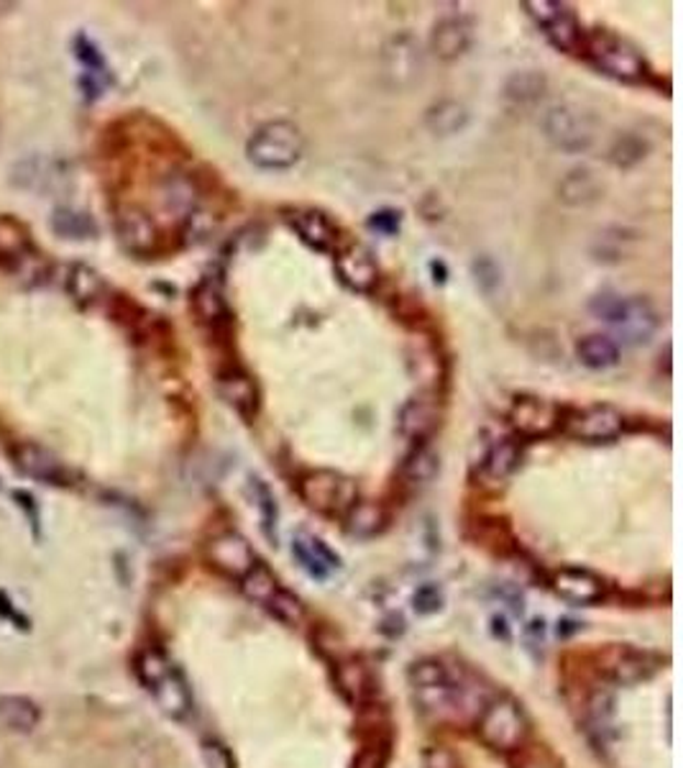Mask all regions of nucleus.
Returning a JSON list of instances; mask_svg holds the SVG:
<instances>
[{
    "label": "nucleus",
    "instance_id": "obj_1",
    "mask_svg": "<svg viewBox=\"0 0 683 768\" xmlns=\"http://www.w3.org/2000/svg\"><path fill=\"white\" fill-rule=\"evenodd\" d=\"M581 54L604 75L623 82H642L650 77V67L642 54L627 38L612 34L607 29H596L584 34Z\"/></svg>",
    "mask_w": 683,
    "mask_h": 768
},
{
    "label": "nucleus",
    "instance_id": "obj_2",
    "mask_svg": "<svg viewBox=\"0 0 683 768\" xmlns=\"http://www.w3.org/2000/svg\"><path fill=\"white\" fill-rule=\"evenodd\" d=\"M479 738L486 743L489 748L500 750V754H512L525 746L527 733H530V723L523 704L512 697H496V700L486 702L481 710V717L477 723Z\"/></svg>",
    "mask_w": 683,
    "mask_h": 768
},
{
    "label": "nucleus",
    "instance_id": "obj_3",
    "mask_svg": "<svg viewBox=\"0 0 683 768\" xmlns=\"http://www.w3.org/2000/svg\"><path fill=\"white\" fill-rule=\"evenodd\" d=\"M592 310L604 318L627 344L642 346L656 336L658 313L646 298H615V294H600L592 302Z\"/></svg>",
    "mask_w": 683,
    "mask_h": 768
},
{
    "label": "nucleus",
    "instance_id": "obj_4",
    "mask_svg": "<svg viewBox=\"0 0 683 768\" xmlns=\"http://www.w3.org/2000/svg\"><path fill=\"white\" fill-rule=\"evenodd\" d=\"M305 152V138L290 121H269L248 138L246 154L261 169H290Z\"/></svg>",
    "mask_w": 683,
    "mask_h": 768
},
{
    "label": "nucleus",
    "instance_id": "obj_5",
    "mask_svg": "<svg viewBox=\"0 0 683 768\" xmlns=\"http://www.w3.org/2000/svg\"><path fill=\"white\" fill-rule=\"evenodd\" d=\"M300 498L323 515H348L356 505V485L338 471H307L300 479Z\"/></svg>",
    "mask_w": 683,
    "mask_h": 768
},
{
    "label": "nucleus",
    "instance_id": "obj_6",
    "mask_svg": "<svg viewBox=\"0 0 683 768\" xmlns=\"http://www.w3.org/2000/svg\"><path fill=\"white\" fill-rule=\"evenodd\" d=\"M527 15L546 31L548 42L566 54H581L584 49V29L571 11V5L553 0H527L523 3Z\"/></svg>",
    "mask_w": 683,
    "mask_h": 768
},
{
    "label": "nucleus",
    "instance_id": "obj_7",
    "mask_svg": "<svg viewBox=\"0 0 683 768\" xmlns=\"http://www.w3.org/2000/svg\"><path fill=\"white\" fill-rule=\"evenodd\" d=\"M546 134L558 149L563 152H584L594 142V121L592 115L579 111L573 105L550 108L546 115Z\"/></svg>",
    "mask_w": 683,
    "mask_h": 768
},
{
    "label": "nucleus",
    "instance_id": "obj_8",
    "mask_svg": "<svg viewBox=\"0 0 683 768\" xmlns=\"http://www.w3.org/2000/svg\"><path fill=\"white\" fill-rule=\"evenodd\" d=\"M215 382H219L221 398L226 400V405L233 408V413L238 418H244L246 423H251L254 418L259 415V405H261L259 385H256V379L248 375L236 359L219 367V379H215Z\"/></svg>",
    "mask_w": 683,
    "mask_h": 768
},
{
    "label": "nucleus",
    "instance_id": "obj_9",
    "mask_svg": "<svg viewBox=\"0 0 683 768\" xmlns=\"http://www.w3.org/2000/svg\"><path fill=\"white\" fill-rule=\"evenodd\" d=\"M566 431H569V436L586 441V444H609L625 431V418L612 405H592L573 413L566 421Z\"/></svg>",
    "mask_w": 683,
    "mask_h": 768
},
{
    "label": "nucleus",
    "instance_id": "obj_10",
    "mask_svg": "<svg viewBox=\"0 0 683 768\" xmlns=\"http://www.w3.org/2000/svg\"><path fill=\"white\" fill-rule=\"evenodd\" d=\"M510 425L519 438H546L561 425V408L542 398H517L510 410Z\"/></svg>",
    "mask_w": 683,
    "mask_h": 768
},
{
    "label": "nucleus",
    "instance_id": "obj_11",
    "mask_svg": "<svg viewBox=\"0 0 683 768\" xmlns=\"http://www.w3.org/2000/svg\"><path fill=\"white\" fill-rule=\"evenodd\" d=\"M205 554L213 569L226 574L228 579H244L256 564V556L251 546H248V541L233 531L215 535V538L208 543Z\"/></svg>",
    "mask_w": 683,
    "mask_h": 768
},
{
    "label": "nucleus",
    "instance_id": "obj_12",
    "mask_svg": "<svg viewBox=\"0 0 683 768\" xmlns=\"http://www.w3.org/2000/svg\"><path fill=\"white\" fill-rule=\"evenodd\" d=\"M338 279L354 292H371L379 282V267L374 256L361 244H351L336 252Z\"/></svg>",
    "mask_w": 683,
    "mask_h": 768
},
{
    "label": "nucleus",
    "instance_id": "obj_13",
    "mask_svg": "<svg viewBox=\"0 0 683 768\" xmlns=\"http://www.w3.org/2000/svg\"><path fill=\"white\" fill-rule=\"evenodd\" d=\"M157 702V708L165 712L169 720H184L192 712V694L188 681L175 666H169L167 671H161L157 679L146 687Z\"/></svg>",
    "mask_w": 683,
    "mask_h": 768
},
{
    "label": "nucleus",
    "instance_id": "obj_14",
    "mask_svg": "<svg viewBox=\"0 0 683 768\" xmlns=\"http://www.w3.org/2000/svg\"><path fill=\"white\" fill-rule=\"evenodd\" d=\"M192 305H195V315L200 323L211 331L215 341H228L231 338V308L223 292L213 282H200L192 292Z\"/></svg>",
    "mask_w": 683,
    "mask_h": 768
},
{
    "label": "nucleus",
    "instance_id": "obj_15",
    "mask_svg": "<svg viewBox=\"0 0 683 768\" xmlns=\"http://www.w3.org/2000/svg\"><path fill=\"white\" fill-rule=\"evenodd\" d=\"M287 221L294 229L302 242H305L310 249L328 254L336 252L338 246V229L333 226L331 219L315 208H298V211L287 213Z\"/></svg>",
    "mask_w": 683,
    "mask_h": 768
},
{
    "label": "nucleus",
    "instance_id": "obj_16",
    "mask_svg": "<svg viewBox=\"0 0 683 768\" xmlns=\"http://www.w3.org/2000/svg\"><path fill=\"white\" fill-rule=\"evenodd\" d=\"M553 589L566 600L579 604H594L607 594L604 579L589 569H561L553 577Z\"/></svg>",
    "mask_w": 683,
    "mask_h": 768
},
{
    "label": "nucleus",
    "instance_id": "obj_17",
    "mask_svg": "<svg viewBox=\"0 0 683 768\" xmlns=\"http://www.w3.org/2000/svg\"><path fill=\"white\" fill-rule=\"evenodd\" d=\"M440 425V413L436 402L413 398L407 400L400 410V431L402 436H407L415 444H428V438L436 433Z\"/></svg>",
    "mask_w": 683,
    "mask_h": 768
},
{
    "label": "nucleus",
    "instance_id": "obj_18",
    "mask_svg": "<svg viewBox=\"0 0 683 768\" xmlns=\"http://www.w3.org/2000/svg\"><path fill=\"white\" fill-rule=\"evenodd\" d=\"M292 554L313 579H328L331 571L340 566L338 554H333L321 538H315L310 533H300L292 541Z\"/></svg>",
    "mask_w": 683,
    "mask_h": 768
},
{
    "label": "nucleus",
    "instance_id": "obj_19",
    "mask_svg": "<svg viewBox=\"0 0 683 768\" xmlns=\"http://www.w3.org/2000/svg\"><path fill=\"white\" fill-rule=\"evenodd\" d=\"M42 712H38L36 702L21 694H5L0 697V731L11 735H23L36 731Z\"/></svg>",
    "mask_w": 683,
    "mask_h": 768
},
{
    "label": "nucleus",
    "instance_id": "obj_20",
    "mask_svg": "<svg viewBox=\"0 0 683 768\" xmlns=\"http://www.w3.org/2000/svg\"><path fill=\"white\" fill-rule=\"evenodd\" d=\"M471 44V23L463 19H446L433 31V52L440 59L451 62L469 49Z\"/></svg>",
    "mask_w": 683,
    "mask_h": 768
},
{
    "label": "nucleus",
    "instance_id": "obj_21",
    "mask_svg": "<svg viewBox=\"0 0 683 768\" xmlns=\"http://www.w3.org/2000/svg\"><path fill=\"white\" fill-rule=\"evenodd\" d=\"M523 459H525L523 441L502 438L496 441L484 456V475L489 479H507L519 469Z\"/></svg>",
    "mask_w": 683,
    "mask_h": 768
},
{
    "label": "nucleus",
    "instance_id": "obj_22",
    "mask_svg": "<svg viewBox=\"0 0 683 768\" xmlns=\"http://www.w3.org/2000/svg\"><path fill=\"white\" fill-rule=\"evenodd\" d=\"M119 234L123 244L136 254H149L157 244V229L142 211H126L119 219Z\"/></svg>",
    "mask_w": 683,
    "mask_h": 768
},
{
    "label": "nucleus",
    "instance_id": "obj_23",
    "mask_svg": "<svg viewBox=\"0 0 683 768\" xmlns=\"http://www.w3.org/2000/svg\"><path fill=\"white\" fill-rule=\"evenodd\" d=\"M576 356L579 361L584 364L586 369L604 371L609 367H615L619 361V348L609 336H602V333H592V336H584L576 344Z\"/></svg>",
    "mask_w": 683,
    "mask_h": 768
},
{
    "label": "nucleus",
    "instance_id": "obj_24",
    "mask_svg": "<svg viewBox=\"0 0 683 768\" xmlns=\"http://www.w3.org/2000/svg\"><path fill=\"white\" fill-rule=\"evenodd\" d=\"M438 467L440 459L430 448V444H415L413 452L402 461V477H405L410 485H425L438 475Z\"/></svg>",
    "mask_w": 683,
    "mask_h": 768
},
{
    "label": "nucleus",
    "instance_id": "obj_25",
    "mask_svg": "<svg viewBox=\"0 0 683 768\" xmlns=\"http://www.w3.org/2000/svg\"><path fill=\"white\" fill-rule=\"evenodd\" d=\"M251 498L254 505L259 510V525L264 538H267L271 546H277V520H279V510H277V500L275 492L269 490V485L264 482L259 477H251Z\"/></svg>",
    "mask_w": 683,
    "mask_h": 768
},
{
    "label": "nucleus",
    "instance_id": "obj_26",
    "mask_svg": "<svg viewBox=\"0 0 683 768\" xmlns=\"http://www.w3.org/2000/svg\"><path fill=\"white\" fill-rule=\"evenodd\" d=\"M387 523V512L379 502H356L348 510V533L356 538H371L382 531Z\"/></svg>",
    "mask_w": 683,
    "mask_h": 768
},
{
    "label": "nucleus",
    "instance_id": "obj_27",
    "mask_svg": "<svg viewBox=\"0 0 683 768\" xmlns=\"http://www.w3.org/2000/svg\"><path fill=\"white\" fill-rule=\"evenodd\" d=\"M466 123H469V113H466V108L461 103H456V100H444V103L433 105L428 115H425V126H428L433 134H440V136L456 134V131H461Z\"/></svg>",
    "mask_w": 683,
    "mask_h": 768
},
{
    "label": "nucleus",
    "instance_id": "obj_28",
    "mask_svg": "<svg viewBox=\"0 0 683 768\" xmlns=\"http://www.w3.org/2000/svg\"><path fill=\"white\" fill-rule=\"evenodd\" d=\"M279 587L282 585H279L275 574L269 571L267 564H254V569L240 579V589H244V594L251 602L261 604V608L279 592Z\"/></svg>",
    "mask_w": 683,
    "mask_h": 768
},
{
    "label": "nucleus",
    "instance_id": "obj_29",
    "mask_svg": "<svg viewBox=\"0 0 683 768\" xmlns=\"http://www.w3.org/2000/svg\"><path fill=\"white\" fill-rule=\"evenodd\" d=\"M561 198L569 205H586L592 203V200L600 198V185L584 169H576V172H571L566 177L561 185Z\"/></svg>",
    "mask_w": 683,
    "mask_h": 768
},
{
    "label": "nucleus",
    "instance_id": "obj_30",
    "mask_svg": "<svg viewBox=\"0 0 683 768\" xmlns=\"http://www.w3.org/2000/svg\"><path fill=\"white\" fill-rule=\"evenodd\" d=\"M542 90H546V77L530 69V73L512 75L507 80V88H504V96L515 100V103H533V100L542 96Z\"/></svg>",
    "mask_w": 683,
    "mask_h": 768
},
{
    "label": "nucleus",
    "instance_id": "obj_31",
    "mask_svg": "<svg viewBox=\"0 0 683 768\" xmlns=\"http://www.w3.org/2000/svg\"><path fill=\"white\" fill-rule=\"evenodd\" d=\"M264 610H267L269 615H275L279 623H284V625H298L302 615H305L302 602L292 592H287L284 587H279V592L271 597L267 604H264Z\"/></svg>",
    "mask_w": 683,
    "mask_h": 768
},
{
    "label": "nucleus",
    "instance_id": "obj_32",
    "mask_svg": "<svg viewBox=\"0 0 683 768\" xmlns=\"http://www.w3.org/2000/svg\"><path fill=\"white\" fill-rule=\"evenodd\" d=\"M338 684H340V689H344V694L348 697V700H354V702H361L369 692L367 671H363V666L356 664V661L340 664Z\"/></svg>",
    "mask_w": 683,
    "mask_h": 768
},
{
    "label": "nucleus",
    "instance_id": "obj_33",
    "mask_svg": "<svg viewBox=\"0 0 683 768\" xmlns=\"http://www.w3.org/2000/svg\"><path fill=\"white\" fill-rule=\"evenodd\" d=\"M21 467L26 469L31 477L46 479V482H52V485H61L59 482V479H61V467H59L57 461H52L44 452H38V448H29L26 456H23Z\"/></svg>",
    "mask_w": 683,
    "mask_h": 768
},
{
    "label": "nucleus",
    "instance_id": "obj_34",
    "mask_svg": "<svg viewBox=\"0 0 683 768\" xmlns=\"http://www.w3.org/2000/svg\"><path fill=\"white\" fill-rule=\"evenodd\" d=\"M646 142L638 136H623L615 144V149H612V162H615L617 167H632L635 162H640L646 157Z\"/></svg>",
    "mask_w": 683,
    "mask_h": 768
},
{
    "label": "nucleus",
    "instance_id": "obj_35",
    "mask_svg": "<svg viewBox=\"0 0 683 768\" xmlns=\"http://www.w3.org/2000/svg\"><path fill=\"white\" fill-rule=\"evenodd\" d=\"M413 608L417 615H436V612L444 608V589L438 585H421L413 594Z\"/></svg>",
    "mask_w": 683,
    "mask_h": 768
},
{
    "label": "nucleus",
    "instance_id": "obj_36",
    "mask_svg": "<svg viewBox=\"0 0 683 768\" xmlns=\"http://www.w3.org/2000/svg\"><path fill=\"white\" fill-rule=\"evenodd\" d=\"M169 666L172 664H169L167 658L159 654V650H144L142 658H138L136 669H138V677H142V681H144V687H149L161 671L169 669Z\"/></svg>",
    "mask_w": 683,
    "mask_h": 768
},
{
    "label": "nucleus",
    "instance_id": "obj_37",
    "mask_svg": "<svg viewBox=\"0 0 683 768\" xmlns=\"http://www.w3.org/2000/svg\"><path fill=\"white\" fill-rule=\"evenodd\" d=\"M203 761H205V768H236L231 750L223 746L221 741L203 743Z\"/></svg>",
    "mask_w": 683,
    "mask_h": 768
},
{
    "label": "nucleus",
    "instance_id": "obj_38",
    "mask_svg": "<svg viewBox=\"0 0 683 768\" xmlns=\"http://www.w3.org/2000/svg\"><path fill=\"white\" fill-rule=\"evenodd\" d=\"M400 223H402L400 211L384 208V211H377L374 215H371L369 229H374L377 234H382V236H394L400 231Z\"/></svg>",
    "mask_w": 683,
    "mask_h": 768
},
{
    "label": "nucleus",
    "instance_id": "obj_39",
    "mask_svg": "<svg viewBox=\"0 0 683 768\" xmlns=\"http://www.w3.org/2000/svg\"><path fill=\"white\" fill-rule=\"evenodd\" d=\"M423 768H461V764H458L454 750L444 746H433L423 754Z\"/></svg>",
    "mask_w": 683,
    "mask_h": 768
},
{
    "label": "nucleus",
    "instance_id": "obj_40",
    "mask_svg": "<svg viewBox=\"0 0 683 768\" xmlns=\"http://www.w3.org/2000/svg\"><path fill=\"white\" fill-rule=\"evenodd\" d=\"M387 766V748L382 746H369L363 748L351 768H384Z\"/></svg>",
    "mask_w": 683,
    "mask_h": 768
},
{
    "label": "nucleus",
    "instance_id": "obj_41",
    "mask_svg": "<svg viewBox=\"0 0 683 768\" xmlns=\"http://www.w3.org/2000/svg\"><path fill=\"white\" fill-rule=\"evenodd\" d=\"M617 679L619 681H638L642 674H646V661H642L640 656H630L623 658V661L617 664Z\"/></svg>",
    "mask_w": 683,
    "mask_h": 768
},
{
    "label": "nucleus",
    "instance_id": "obj_42",
    "mask_svg": "<svg viewBox=\"0 0 683 768\" xmlns=\"http://www.w3.org/2000/svg\"><path fill=\"white\" fill-rule=\"evenodd\" d=\"M523 768H550V766H546V764H540V761H530V764H525Z\"/></svg>",
    "mask_w": 683,
    "mask_h": 768
}]
</instances>
